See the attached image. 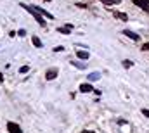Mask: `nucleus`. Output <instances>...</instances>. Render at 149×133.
Returning <instances> with one entry per match:
<instances>
[{"label":"nucleus","instance_id":"1","mask_svg":"<svg viewBox=\"0 0 149 133\" xmlns=\"http://www.w3.org/2000/svg\"><path fill=\"white\" fill-rule=\"evenodd\" d=\"M21 7H23V9H26V10H28V12H30V14H31V16L35 17V21H37V23L40 24V26H45L43 16H42V14L38 12L37 9H35V7H30V5H26V3H21Z\"/></svg>","mask_w":149,"mask_h":133},{"label":"nucleus","instance_id":"2","mask_svg":"<svg viewBox=\"0 0 149 133\" xmlns=\"http://www.w3.org/2000/svg\"><path fill=\"white\" fill-rule=\"evenodd\" d=\"M7 130H9V133H21L19 125H17V123H12V121L7 123Z\"/></svg>","mask_w":149,"mask_h":133},{"label":"nucleus","instance_id":"3","mask_svg":"<svg viewBox=\"0 0 149 133\" xmlns=\"http://www.w3.org/2000/svg\"><path fill=\"white\" fill-rule=\"evenodd\" d=\"M45 78H47L49 81H50V80H56V78H57V71H56V69H49V71L45 73Z\"/></svg>","mask_w":149,"mask_h":133},{"label":"nucleus","instance_id":"4","mask_svg":"<svg viewBox=\"0 0 149 133\" xmlns=\"http://www.w3.org/2000/svg\"><path fill=\"white\" fill-rule=\"evenodd\" d=\"M94 88H92V85L90 83H83V85H80V92L81 94H88V92H92Z\"/></svg>","mask_w":149,"mask_h":133},{"label":"nucleus","instance_id":"5","mask_svg":"<svg viewBox=\"0 0 149 133\" xmlns=\"http://www.w3.org/2000/svg\"><path fill=\"white\" fill-rule=\"evenodd\" d=\"M35 9H37V10L40 12V14H42V16H43V17H47V19H56V17H54L50 12H47L45 9H42V7H35Z\"/></svg>","mask_w":149,"mask_h":133},{"label":"nucleus","instance_id":"6","mask_svg":"<svg viewBox=\"0 0 149 133\" xmlns=\"http://www.w3.org/2000/svg\"><path fill=\"white\" fill-rule=\"evenodd\" d=\"M76 57L87 61V59H88V52H87V50H78V52H76Z\"/></svg>","mask_w":149,"mask_h":133},{"label":"nucleus","instance_id":"7","mask_svg":"<svg viewBox=\"0 0 149 133\" xmlns=\"http://www.w3.org/2000/svg\"><path fill=\"white\" fill-rule=\"evenodd\" d=\"M123 33H125V36H128V38H132V40H139V38H141L137 33H134V31H130V30H125Z\"/></svg>","mask_w":149,"mask_h":133},{"label":"nucleus","instance_id":"8","mask_svg":"<svg viewBox=\"0 0 149 133\" xmlns=\"http://www.w3.org/2000/svg\"><path fill=\"white\" fill-rule=\"evenodd\" d=\"M31 43H33V45H35L37 48H42V47H43V45H42V40H40L38 36H35V35L31 36Z\"/></svg>","mask_w":149,"mask_h":133},{"label":"nucleus","instance_id":"9","mask_svg":"<svg viewBox=\"0 0 149 133\" xmlns=\"http://www.w3.org/2000/svg\"><path fill=\"white\" fill-rule=\"evenodd\" d=\"M134 3L135 5H139L141 9H144V10H149V3H144L142 0H134Z\"/></svg>","mask_w":149,"mask_h":133},{"label":"nucleus","instance_id":"10","mask_svg":"<svg viewBox=\"0 0 149 133\" xmlns=\"http://www.w3.org/2000/svg\"><path fill=\"white\" fill-rule=\"evenodd\" d=\"M101 80V73H90L88 74V81H97Z\"/></svg>","mask_w":149,"mask_h":133},{"label":"nucleus","instance_id":"11","mask_svg":"<svg viewBox=\"0 0 149 133\" xmlns=\"http://www.w3.org/2000/svg\"><path fill=\"white\" fill-rule=\"evenodd\" d=\"M70 30H71L70 26H59V28H57V31H59V33H63V35H70V33H71Z\"/></svg>","mask_w":149,"mask_h":133},{"label":"nucleus","instance_id":"12","mask_svg":"<svg viewBox=\"0 0 149 133\" xmlns=\"http://www.w3.org/2000/svg\"><path fill=\"white\" fill-rule=\"evenodd\" d=\"M71 64H73L74 67H78V69H85V64H83V62H78V61H71Z\"/></svg>","mask_w":149,"mask_h":133},{"label":"nucleus","instance_id":"13","mask_svg":"<svg viewBox=\"0 0 149 133\" xmlns=\"http://www.w3.org/2000/svg\"><path fill=\"white\" fill-rule=\"evenodd\" d=\"M102 3H106V5H113V3H120V0H101Z\"/></svg>","mask_w":149,"mask_h":133},{"label":"nucleus","instance_id":"14","mask_svg":"<svg viewBox=\"0 0 149 133\" xmlns=\"http://www.w3.org/2000/svg\"><path fill=\"white\" fill-rule=\"evenodd\" d=\"M28 71H30V67H28V66H23V67H19V74H26Z\"/></svg>","mask_w":149,"mask_h":133},{"label":"nucleus","instance_id":"15","mask_svg":"<svg viewBox=\"0 0 149 133\" xmlns=\"http://www.w3.org/2000/svg\"><path fill=\"white\" fill-rule=\"evenodd\" d=\"M116 17H120L121 21H127L128 17H127V14H123V12H120V14H116Z\"/></svg>","mask_w":149,"mask_h":133},{"label":"nucleus","instance_id":"16","mask_svg":"<svg viewBox=\"0 0 149 133\" xmlns=\"http://www.w3.org/2000/svg\"><path fill=\"white\" fill-rule=\"evenodd\" d=\"M132 66H134L132 61H123V67H132Z\"/></svg>","mask_w":149,"mask_h":133},{"label":"nucleus","instance_id":"17","mask_svg":"<svg viewBox=\"0 0 149 133\" xmlns=\"http://www.w3.org/2000/svg\"><path fill=\"white\" fill-rule=\"evenodd\" d=\"M142 114H144L146 118H149V109H142Z\"/></svg>","mask_w":149,"mask_h":133},{"label":"nucleus","instance_id":"18","mask_svg":"<svg viewBox=\"0 0 149 133\" xmlns=\"http://www.w3.org/2000/svg\"><path fill=\"white\" fill-rule=\"evenodd\" d=\"M17 33H19V36H24V35H26V30H19Z\"/></svg>","mask_w":149,"mask_h":133},{"label":"nucleus","instance_id":"19","mask_svg":"<svg viewBox=\"0 0 149 133\" xmlns=\"http://www.w3.org/2000/svg\"><path fill=\"white\" fill-rule=\"evenodd\" d=\"M142 50H149V42H148V43H144V45H142Z\"/></svg>","mask_w":149,"mask_h":133},{"label":"nucleus","instance_id":"20","mask_svg":"<svg viewBox=\"0 0 149 133\" xmlns=\"http://www.w3.org/2000/svg\"><path fill=\"white\" fill-rule=\"evenodd\" d=\"M80 133H92V132H88V130H83V132H80Z\"/></svg>","mask_w":149,"mask_h":133},{"label":"nucleus","instance_id":"21","mask_svg":"<svg viewBox=\"0 0 149 133\" xmlns=\"http://www.w3.org/2000/svg\"><path fill=\"white\" fill-rule=\"evenodd\" d=\"M142 2H144V3H149V0H142Z\"/></svg>","mask_w":149,"mask_h":133},{"label":"nucleus","instance_id":"22","mask_svg":"<svg viewBox=\"0 0 149 133\" xmlns=\"http://www.w3.org/2000/svg\"><path fill=\"white\" fill-rule=\"evenodd\" d=\"M2 80H3V76H2V74H0V81H2Z\"/></svg>","mask_w":149,"mask_h":133},{"label":"nucleus","instance_id":"23","mask_svg":"<svg viewBox=\"0 0 149 133\" xmlns=\"http://www.w3.org/2000/svg\"><path fill=\"white\" fill-rule=\"evenodd\" d=\"M43 2H50V0H43Z\"/></svg>","mask_w":149,"mask_h":133}]
</instances>
